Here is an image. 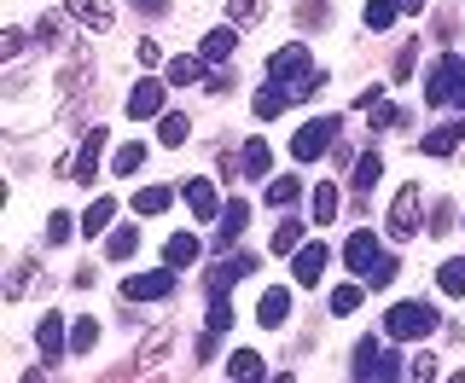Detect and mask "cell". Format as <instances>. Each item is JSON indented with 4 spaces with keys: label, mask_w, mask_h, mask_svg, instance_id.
I'll return each mask as SVG.
<instances>
[{
    "label": "cell",
    "mask_w": 465,
    "mask_h": 383,
    "mask_svg": "<svg viewBox=\"0 0 465 383\" xmlns=\"http://www.w3.org/2000/svg\"><path fill=\"white\" fill-rule=\"evenodd\" d=\"M268 76L285 87L291 99H309L314 87H320V70H314V53L302 47V41H285V47H273L268 53Z\"/></svg>",
    "instance_id": "cell-1"
},
{
    "label": "cell",
    "mask_w": 465,
    "mask_h": 383,
    "mask_svg": "<svg viewBox=\"0 0 465 383\" xmlns=\"http://www.w3.org/2000/svg\"><path fill=\"white\" fill-rule=\"evenodd\" d=\"M425 105H460L465 111V58L460 53H442L430 64V82H425Z\"/></svg>",
    "instance_id": "cell-2"
},
{
    "label": "cell",
    "mask_w": 465,
    "mask_h": 383,
    "mask_svg": "<svg viewBox=\"0 0 465 383\" xmlns=\"http://www.w3.org/2000/svg\"><path fill=\"white\" fill-rule=\"evenodd\" d=\"M442 326V314H436L430 302H396L384 314V337H396V343H419V337H430Z\"/></svg>",
    "instance_id": "cell-3"
},
{
    "label": "cell",
    "mask_w": 465,
    "mask_h": 383,
    "mask_svg": "<svg viewBox=\"0 0 465 383\" xmlns=\"http://www.w3.org/2000/svg\"><path fill=\"white\" fill-rule=\"evenodd\" d=\"M338 116H314V123H302L297 134H291V157H297V163H314V157H326V145L338 140Z\"/></svg>",
    "instance_id": "cell-4"
},
{
    "label": "cell",
    "mask_w": 465,
    "mask_h": 383,
    "mask_svg": "<svg viewBox=\"0 0 465 383\" xmlns=\"http://www.w3.org/2000/svg\"><path fill=\"white\" fill-rule=\"evenodd\" d=\"M349 372H355V378H407V366H401V355H390V349H378L372 337H361Z\"/></svg>",
    "instance_id": "cell-5"
},
{
    "label": "cell",
    "mask_w": 465,
    "mask_h": 383,
    "mask_svg": "<svg viewBox=\"0 0 465 383\" xmlns=\"http://www.w3.org/2000/svg\"><path fill=\"white\" fill-rule=\"evenodd\" d=\"M123 297L128 302H163V297H174V268L163 261V268H152V273H128Z\"/></svg>",
    "instance_id": "cell-6"
},
{
    "label": "cell",
    "mask_w": 465,
    "mask_h": 383,
    "mask_svg": "<svg viewBox=\"0 0 465 383\" xmlns=\"http://www.w3.org/2000/svg\"><path fill=\"white\" fill-rule=\"evenodd\" d=\"M105 128H87V134H82V152L76 157H70V181H82V186H94V174H99V157H105Z\"/></svg>",
    "instance_id": "cell-7"
},
{
    "label": "cell",
    "mask_w": 465,
    "mask_h": 383,
    "mask_svg": "<svg viewBox=\"0 0 465 383\" xmlns=\"http://www.w3.org/2000/svg\"><path fill=\"white\" fill-rule=\"evenodd\" d=\"M419 232V186H401L390 203V239H413Z\"/></svg>",
    "instance_id": "cell-8"
},
{
    "label": "cell",
    "mask_w": 465,
    "mask_h": 383,
    "mask_svg": "<svg viewBox=\"0 0 465 383\" xmlns=\"http://www.w3.org/2000/svg\"><path fill=\"white\" fill-rule=\"evenodd\" d=\"M331 268V250L326 244H297V256H291V273H297V285H320Z\"/></svg>",
    "instance_id": "cell-9"
},
{
    "label": "cell",
    "mask_w": 465,
    "mask_h": 383,
    "mask_svg": "<svg viewBox=\"0 0 465 383\" xmlns=\"http://www.w3.org/2000/svg\"><path fill=\"white\" fill-rule=\"evenodd\" d=\"M251 273H256V256H244V250H239V256H227L222 268L203 279V290H210V297H227V290L239 285V279H251Z\"/></svg>",
    "instance_id": "cell-10"
},
{
    "label": "cell",
    "mask_w": 465,
    "mask_h": 383,
    "mask_svg": "<svg viewBox=\"0 0 465 383\" xmlns=\"http://www.w3.org/2000/svg\"><path fill=\"white\" fill-rule=\"evenodd\" d=\"M378 256H384V250H378V239H372L367 227H361V232H349V244H343V261H349V273H355V279H367Z\"/></svg>",
    "instance_id": "cell-11"
},
{
    "label": "cell",
    "mask_w": 465,
    "mask_h": 383,
    "mask_svg": "<svg viewBox=\"0 0 465 383\" xmlns=\"http://www.w3.org/2000/svg\"><path fill=\"white\" fill-rule=\"evenodd\" d=\"M232 47H239V24H222V29H210V35L198 41V58H203V64H215V70H222L227 58H232Z\"/></svg>",
    "instance_id": "cell-12"
},
{
    "label": "cell",
    "mask_w": 465,
    "mask_h": 383,
    "mask_svg": "<svg viewBox=\"0 0 465 383\" xmlns=\"http://www.w3.org/2000/svg\"><path fill=\"white\" fill-rule=\"evenodd\" d=\"M35 343H41V355H47V360H64V355H70L64 314H41V326H35Z\"/></svg>",
    "instance_id": "cell-13"
},
{
    "label": "cell",
    "mask_w": 465,
    "mask_h": 383,
    "mask_svg": "<svg viewBox=\"0 0 465 383\" xmlns=\"http://www.w3.org/2000/svg\"><path fill=\"white\" fill-rule=\"evenodd\" d=\"M64 12H70V18H76V24H87V29H94V35H105V29L116 24L111 0H64Z\"/></svg>",
    "instance_id": "cell-14"
},
{
    "label": "cell",
    "mask_w": 465,
    "mask_h": 383,
    "mask_svg": "<svg viewBox=\"0 0 465 383\" xmlns=\"http://www.w3.org/2000/svg\"><path fill=\"white\" fill-rule=\"evenodd\" d=\"M163 87L169 82H134V93H128V116L145 123V116H163Z\"/></svg>",
    "instance_id": "cell-15"
},
{
    "label": "cell",
    "mask_w": 465,
    "mask_h": 383,
    "mask_svg": "<svg viewBox=\"0 0 465 383\" xmlns=\"http://www.w3.org/2000/svg\"><path fill=\"white\" fill-rule=\"evenodd\" d=\"M460 140H465V123H436L430 134L419 140V152H425V157H454Z\"/></svg>",
    "instance_id": "cell-16"
},
{
    "label": "cell",
    "mask_w": 465,
    "mask_h": 383,
    "mask_svg": "<svg viewBox=\"0 0 465 383\" xmlns=\"http://www.w3.org/2000/svg\"><path fill=\"white\" fill-rule=\"evenodd\" d=\"M256 319H262V331H280L285 319H291V290H285V285L262 290V308H256Z\"/></svg>",
    "instance_id": "cell-17"
},
{
    "label": "cell",
    "mask_w": 465,
    "mask_h": 383,
    "mask_svg": "<svg viewBox=\"0 0 465 383\" xmlns=\"http://www.w3.org/2000/svg\"><path fill=\"white\" fill-rule=\"evenodd\" d=\"M181 198H186V210H193L198 221H222V203H215V186L210 181H186Z\"/></svg>",
    "instance_id": "cell-18"
},
{
    "label": "cell",
    "mask_w": 465,
    "mask_h": 383,
    "mask_svg": "<svg viewBox=\"0 0 465 383\" xmlns=\"http://www.w3.org/2000/svg\"><path fill=\"white\" fill-rule=\"evenodd\" d=\"M203 70H210V64H203L198 53H186V58H169V64H163V82L169 87H193V82H210Z\"/></svg>",
    "instance_id": "cell-19"
},
{
    "label": "cell",
    "mask_w": 465,
    "mask_h": 383,
    "mask_svg": "<svg viewBox=\"0 0 465 383\" xmlns=\"http://www.w3.org/2000/svg\"><path fill=\"white\" fill-rule=\"evenodd\" d=\"M239 169H244V181H268V169H273V152H268V140H244V152H239Z\"/></svg>",
    "instance_id": "cell-20"
},
{
    "label": "cell",
    "mask_w": 465,
    "mask_h": 383,
    "mask_svg": "<svg viewBox=\"0 0 465 383\" xmlns=\"http://www.w3.org/2000/svg\"><path fill=\"white\" fill-rule=\"evenodd\" d=\"M244 227H251V203H244V198H232L227 210H222V227H215V239H222V244H232Z\"/></svg>",
    "instance_id": "cell-21"
},
{
    "label": "cell",
    "mask_w": 465,
    "mask_h": 383,
    "mask_svg": "<svg viewBox=\"0 0 465 383\" xmlns=\"http://www.w3.org/2000/svg\"><path fill=\"white\" fill-rule=\"evenodd\" d=\"M163 261H169L174 273H181V268H193V261H198V239H193V232H174V239L163 244Z\"/></svg>",
    "instance_id": "cell-22"
},
{
    "label": "cell",
    "mask_w": 465,
    "mask_h": 383,
    "mask_svg": "<svg viewBox=\"0 0 465 383\" xmlns=\"http://www.w3.org/2000/svg\"><path fill=\"white\" fill-rule=\"evenodd\" d=\"M285 105H291V93H285L280 82L256 87V116H262V123H273V116H285Z\"/></svg>",
    "instance_id": "cell-23"
},
{
    "label": "cell",
    "mask_w": 465,
    "mask_h": 383,
    "mask_svg": "<svg viewBox=\"0 0 465 383\" xmlns=\"http://www.w3.org/2000/svg\"><path fill=\"white\" fill-rule=\"evenodd\" d=\"M227 378H239V383H256V378H268V366H262L256 349H239V355L227 360Z\"/></svg>",
    "instance_id": "cell-24"
},
{
    "label": "cell",
    "mask_w": 465,
    "mask_h": 383,
    "mask_svg": "<svg viewBox=\"0 0 465 383\" xmlns=\"http://www.w3.org/2000/svg\"><path fill=\"white\" fill-rule=\"evenodd\" d=\"M29 35H35V47H58V41H64V12H41Z\"/></svg>",
    "instance_id": "cell-25"
},
{
    "label": "cell",
    "mask_w": 465,
    "mask_h": 383,
    "mask_svg": "<svg viewBox=\"0 0 465 383\" xmlns=\"http://www.w3.org/2000/svg\"><path fill=\"white\" fill-rule=\"evenodd\" d=\"M111 215H116V198H94V203H87V215H82V232H87V239H94V232H105Z\"/></svg>",
    "instance_id": "cell-26"
},
{
    "label": "cell",
    "mask_w": 465,
    "mask_h": 383,
    "mask_svg": "<svg viewBox=\"0 0 465 383\" xmlns=\"http://www.w3.org/2000/svg\"><path fill=\"white\" fill-rule=\"evenodd\" d=\"M169 203H174L169 186H140V192H134V210H140V215H163Z\"/></svg>",
    "instance_id": "cell-27"
},
{
    "label": "cell",
    "mask_w": 465,
    "mask_h": 383,
    "mask_svg": "<svg viewBox=\"0 0 465 383\" xmlns=\"http://www.w3.org/2000/svg\"><path fill=\"white\" fill-rule=\"evenodd\" d=\"M297 198H302V181H297V174H280V181H268V203H273V210H291Z\"/></svg>",
    "instance_id": "cell-28"
},
{
    "label": "cell",
    "mask_w": 465,
    "mask_h": 383,
    "mask_svg": "<svg viewBox=\"0 0 465 383\" xmlns=\"http://www.w3.org/2000/svg\"><path fill=\"white\" fill-rule=\"evenodd\" d=\"M436 285H442V297H465V256L442 261V268H436Z\"/></svg>",
    "instance_id": "cell-29"
},
{
    "label": "cell",
    "mask_w": 465,
    "mask_h": 383,
    "mask_svg": "<svg viewBox=\"0 0 465 383\" xmlns=\"http://www.w3.org/2000/svg\"><path fill=\"white\" fill-rule=\"evenodd\" d=\"M134 250H140V227H116L111 239H105V256H111V261H128Z\"/></svg>",
    "instance_id": "cell-30"
},
{
    "label": "cell",
    "mask_w": 465,
    "mask_h": 383,
    "mask_svg": "<svg viewBox=\"0 0 465 383\" xmlns=\"http://www.w3.org/2000/svg\"><path fill=\"white\" fill-rule=\"evenodd\" d=\"M309 210H314L320 227H326V221L338 215V186H331V181H320V186H314V198H309Z\"/></svg>",
    "instance_id": "cell-31"
},
{
    "label": "cell",
    "mask_w": 465,
    "mask_h": 383,
    "mask_svg": "<svg viewBox=\"0 0 465 383\" xmlns=\"http://www.w3.org/2000/svg\"><path fill=\"white\" fill-rule=\"evenodd\" d=\"M297 244H302V221H280L273 227V256H297Z\"/></svg>",
    "instance_id": "cell-32"
},
{
    "label": "cell",
    "mask_w": 465,
    "mask_h": 383,
    "mask_svg": "<svg viewBox=\"0 0 465 383\" xmlns=\"http://www.w3.org/2000/svg\"><path fill=\"white\" fill-rule=\"evenodd\" d=\"M262 0H227V24H239V29H251V24H262Z\"/></svg>",
    "instance_id": "cell-33"
},
{
    "label": "cell",
    "mask_w": 465,
    "mask_h": 383,
    "mask_svg": "<svg viewBox=\"0 0 465 383\" xmlns=\"http://www.w3.org/2000/svg\"><path fill=\"white\" fill-rule=\"evenodd\" d=\"M186 134H193V123H186L181 111H169L163 123H157V140H163V145H186Z\"/></svg>",
    "instance_id": "cell-34"
},
{
    "label": "cell",
    "mask_w": 465,
    "mask_h": 383,
    "mask_svg": "<svg viewBox=\"0 0 465 383\" xmlns=\"http://www.w3.org/2000/svg\"><path fill=\"white\" fill-rule=\"evenodd\" d=\"M396 273H401V261H396V256H378V261H372V273H367V279H361V285H372V290H384V285H396Z\"/></svg>",
    "instance_id": "cell-35"
},
{
    "label": "cell",
    "mask_w": 465,
    "mask_h": 383,
    "mask_svg": "<svg viewBox=\"0 0 465 383\" xmlns=\"http://www.w3.org/2000/svg\"><path fill=\"white\" fill-rule=\"evenodd\" d=\"M396 0H367V12H361V18H367V29H390V24H396Z\"/></svg>",
    "instance_id": "cell-36"
},
{
    "label": "cell",
    "mask_w": 465,
    "mask_h": 383,
    "mask_svg": "<svg viewBox=\"0 0 465 383\" xmlns=\"http://www.w3.org/2000/svg\"><path fill=\"white\" fill-rule=\"evenodd\" d=\"M140 169H145V145H123L111 157V174H140Z\"/></svg>",
    "instance_id": "cell-37"
},
{
    "label": "cell",
    "mask_w": 465,
    "mask_h": 383,
    "mask_svg": "<svg viewBox=\"0 0 465 383\" xmlns=\"http://www.w3.org/2000/svg\"><path fill=\"white\" fill-rule=\"evenodd\" d=\"M378 174H384V157L367 152V157L355 163V186H361V192H372V186H378Z\"/></svg>",
    "instance_id": "cell-38"
},
{
    "label": "cell",
    "mask_w": 465,
    "mask_h": 383,
    "mask_svg": "<svg viewBox=\"0 0 465 383\" xmlns=\"http://www.w3.org/2000/svg\"><path fill=\"white\" fill-rule=\"evenodd\" d=\"M29 285H35V261H18V268H12V279H6V302H18Z\"/></svg>",
    "instance_id": "cell-39"
},
{
    "label": "cell",
    "mask_w": 465,
    "mask_h": 383,
    "mask_svg": "<svg viewBox=\"0 0 465 383\" xmlns=\"http://www.w3.org/2000/svg\"><path fill=\"white\" fill-rule=\"evenodd\" d=\"M94 343H99V326L94 319H76V326H70V355H87Z\"/></svg>",
    "instance_id": "cell-40"
},
{
    "label": "cell",
    "mask_w": 465,
    "mask_h": 383,
    "mask_svg": "<svg viewBox=\"0 0 465 383\" xmlns=\"http://www.w3.org/2000/svg\"><path fill=\"white\" fill-rule=\"evenodd\" d=\"M70 232H76V215H64V210H53L47 215V244H64Z\"/></svg>",
    "instance_id": "cell-41"
},
{
    "label": "cell",
    "mask_w": 465,
    "mask_h": 383,
    "mask_svg": "<svg viewBox=\"0 0 465 383\" xmlns=\"http://www.w3.org/2000/svg\"><path fill=\"white\" fill-rule=\"evenodd\" d=\"M361 308V285H338L331 290V314H355Z\"/></svg>",
    "instance_id": "cell-42"
},
{
    "label": "cell",
    "mask_w": 465,
    "mask_h": 383,
    "mask_svg": "<svg viewBox=\"0 0 465 383\" xmlns=\"http://www.w3.org/2000/svg\"><path fill=\"white\" fill-rule=\"evenodd\" d=\"M232 326V302L227 297H210V331H227Z\"/></svg>",
    "instance_id": "cell-43"
},
{
    "label": "cell",
    "mask_w": 465,
    "mask_h": 383,
    "mask_svg": "<svg viewBox=\"0 0 465 383\" xmlns=\"http://www.w3.org/2000/svg\"><path fill=\"white\" fill-rule=\"evenodd\" d=\"M29 41H35V35H24V29H6V41H0V58H18Z\"/></svg>",
    "instance_id": "cell-44"
},
{
    "label": "cell",
    "mask_w": 465,
    "mask_h": 383,
    "mask_svg": "<svg viewBox=\"0 0 465 383\" xmlns=\"http://www.w3.org/2000/svg\"><path fill=\"white\" fill-rule=\"evenodd\" d=\"M407 378H436V360H430V355H419V360H407Z\"/></svg>",
    "instance_id": "cell-45"
},
{
    "label": "cell",
    "mask_w": 465,
    "mask_h": 383,
    "mask_svg": "<svg viewBox=\"0 0 465 383\" xmlns=\"http://www.w3.org/2000/svg\"><path fill=\"white\" fill-rule=\"evenodd\" d=\"M448 227H454V210H448V203H436V221H430V232H436V239H442Z\"/></svg>",
    "instance_id": "cell-46"
},
{
    "label": "cell",
    "mask_w": 465,
    "mask_h": 383,
    "mask_svg": "<svg viewBox=\"0 0 465 383\" xmlns=\"http://www.w3.org/2000/svg\"><path fill=\"white\" fill-rule=\"evenodd\" d=\"M215 343H222V331H203L198 337V360H215Z\"/></svg>",
    "instance_id": "cell-47"
},
{
    "label": "cell",
    "mask_w": 465,
    "mask_h": 383,
    "mask_svg": "<svg viewBox=\"0 0 465 383\" xmlns=\"http://www.w3.org/2000/svg\"><path fill=\"white\" fill-rule=\"evenodd\" d=\"M134 58H140V64H163V53H157V41H140V47H134Z\"/></svg>",
    "instance_id": "cell-48"
},
{
    "label": "cell",
    "mask_w": 465,
    "mask_h": 383,
    "mask_svg": "<svg viewBox=\"0 0 465 383\" xmlns=\"http://www.w3.org/2000/svg\"><path fill=\"white\" fill-rule=\"evenodd\" d=\"M134 12H145V18H163L169 0H134Z\"/></svg>",
    "instance_id": "cell-49"
},
{
    "label": "cell",
    "mask_w": 465,
    "mask_h": 383,
    "mask_svg": "<svg viewBox=\"0 0 465 383\" xmlns=\"http://www.w3.org/2000/svg\"><path fill=\"white\" fill-rule=\"evenodd\" d=\"M396 6H401V12H425V0H396Z\"/></svg>",
    "instance_id": "cell-50"
}]
</instances>
